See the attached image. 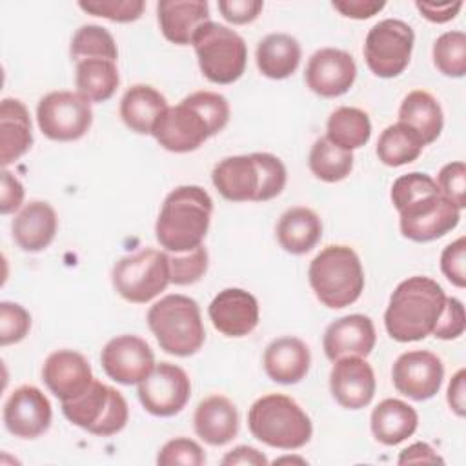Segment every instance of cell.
Masks as SVG:
<instances>
[{
  "label": "cell",
  "mask_w": 466,
  "mask_h": 466,
  "mask_svg": "<svg viewBox=\"0 0 466 466\" xmlns=\"http://www.w3.org/2000/svg\"><path fill=\"white\" fill-rule=\"evenodd\" d=\"M415 35L399 18L377 22L366 35L364 58L370 71L380 78L399 76L410 64Z\"/></svg>",
  "instance_id": "obj_10"
},
{
  "label": "cell",
  "mask_w": 466,
  "mask_h": 466,
  "mask_svg": "<svg viewBox=\"0 0 466 466\" xmlns=\"http://www.w3.org/2000/svg\"><path fill=\"white\" fill-rule=\"evenodd\" d=\"M71 56L80 62L86 58H106L116 62L118 49L113 35L96 24H86L76 29L71 40Z\"/></svg>",
  "instance_id": "obj_37"
},
{
  "label": "cell",
  "mask_w": 466,
  "mask_h": 466,
  "mask_svg": "<svg viewBox=\"0 0 466 466\" xmlns=\"http://www.w3.org/2000/svg\"><path fill=\"white\" fill-rule=\"evenodd\" d=\"M211 180L226 200L257 202L260 189V169L253 153L222 158L213 167Z\"/></svg>",
  "instance_id": "obj_22"
},
{
  "label": "cell",
  "mask_w": 466,
  "mask_h": 466,
  "mask_svg": "<svg viewBox=\"0 0 466 466\" xmlns=\"http://www.w3.org/2000/svg\"><path fill=\"white\" fill-rule=\"evenodd\" d=\"M140 404L157 417H171L182 411L191 395L187 373L171 362L155 364L151 373L138 382Z\"/></svg>",
  "instance_id": "obj_12"
},
{
  "label": "cell",
  "mask_w": 466,
  "mask_h": 466,
  "mask_svg": "<svg viewBox=\"0 0 466 466\" xmlns=\"http://www.w3.org/2000/svg\"><path fill=\"white\" fill-rule=\"evenodd\" d=\"M157 16L169 42L187 46L200 25L209 22V5L206 0H162L157 4Z\"/></svg>",
  "instance_id": "obj_23"
},
{
  "label": "cell",
  "mask_w": 466,
  "mask_h": 466,
  "mask_svg": "<svg viewBox=\"0 0 466 466\" xmlns=\"http://www.w3.org/2000/svg\"><path fill=\"white\" fill-rule=\"evenodd\" d=\"M155 140L171 153H189L198 149L209 137H213L208 120L187 100L167 107L157 120L153 133Z\"/></svg>",
  "instance_id": "obj_13"
},
{
  "label": "cell",
  "mask_w": 466,
  "mask_h": 466,
  "mask_svg": "<svg viewBox=\"0 0 466 466\" xmlns=\"http://www.w3.org/2000/svg\"><path fill=\"white\" fill-rule=\"evenodd\" d=\"M444 302L446 295L437 280L422 275L402 280L391 293L384 313L388 335L397 342H415L428 337Z\"/></svg>",
  "instance_id": "obj_2"
},
{
  "label": "cell",
  "mask_w": 466,
  "mask_h": 466,
  "mask_svg": "<svg viewBox=\"0 0 466 466\" xmlns=\"http://www.w3.org/2000/svg\"><path fill=\"white\" fill-rule=\"evenodd\" d=\"M167 107L166 96L160 91L146 84H135L120 100V116L131 131L151 135L157 120Z\"/></svg>",
  "instance_id": "obj_29"
},
{
  "label": "cell",
  "mask_w": 466,
  "mask_h": 466,
  "mask_svg": "<svg viewBox=\"0 0 466 466\" xmlns=\"http://www.w3.org/2000/svg\"><path fill=\"white\" fill-rule=\"evenodd\" d=\"M195 433L211 446H224L238 433V411L224 395H211L198 402L193 415Z\"/></svg>",
  "instance_id": "obj_26"
},
{
  "label": "cell",
  "mask_w": 466,
  "mask_h": 466,
  "mask_svg": "<svg viewBox=\"0 0 466 466\" xmlns=\"http://www.w3.org/2000/svg\"><path fill=\"white\" fill-rule=\"evenodd\" d=\"M78 7L89 15L126 24L138 20L146 4L142 0H82Z\"/></svg>",
  "instance_id": "obj_40"
},
{
  "label": "cell",
  "mask_w": 466,
  "mask_h": 466,
  "mask_svg": "<svg viewBox=\"0 0 466 466\" xmlns=\"http://www.w3.org/2000/svg\"><path fill=\"white\" fill-rule=\"evenodd\" d=\"M24 200L22 182L7 169L2 171V189H0V213L7 215L20 208Z\"/></svg>",
  "instance_id": "obj_48"
},
{
  "label": "cell",
  "mask_w": 466,
  "mask_h": 466,
  "mask_svg": "<svg viewBox=\"0 0 466 466\" xmlns=\"http://www.w3.org/2000/svg\"><path fill=\"white\" fill-rule=\"evenodd\" d=\"M391 202L400 217V233L413 242L441 238L461 220V209L426 173L413 171L399 177L391 186Z\"/></svg>",
  "instance_id": "obj_1"
},
{
  "label": "cell",
  "mask_w": 466,
  "mask_h": 466,
  "mask_svg": "<svg viewBox=\"0 0 466 466\" xmlns=\"http://www.w3.org/2000/svg\"><path fill=\"white\" fill-rule=\"evenodd\" d=\"M309 286L315 297L331 309L346 308L359 300L364 289V269L359 255L350 246H326L309 264Z\"/></svg>",
  "instance_id": "obj_4"
},
{
  "label": "cell",
  "mask_w": 466,
  "mask_h": 466,
  "mask_svg": "<svg viewBox=\"0 0 466 466\" xmlns=\"http://www.w3.org/2000/svg\"><path fill=\"white\" fill-rule=\"evenodd\" d=\"M157 462L162 466L184 464V466H200L206 462V455L198 442L187 437H177L167 441L157 457Z\"/></svg>",
  "instance_id": "obj_43"
},
{
  "label": "cell",
  "mask_w": 466,
  "mask_h": 466,
  "mask_svg": "<svg viewBox=\"0 0 466 466\" xmlns=\"http://www.w3.org/2000/svg\"><path fill=\"white\" fill-rule=\"evenodd\" d=\"M399 464H442V457L428 442H413L411 446L404 448L397 459Z\"/></svg>",
  "instance_id": "obj_51"
},
{
  "label": "cell",
  "mask_w": 466,
  "mask_h": 466,
  "mask_svg": "<svg viewBox=\"0 0 466 466\" xmlns=\"http://www.w3.org/2000/svg\"><path fill=\"white\" fill-rule=\"evenodd\" d=\"M466 319H464V306L455 297H446L444 308L441 311V317L433 328V335L442 340L457 339L464 333Z\"/></svg>",
  "instance_id": "obj_45"
},
{
  "label": "cell",
  "mask_w": 466,
  "mask_h": 466,
  "mask_svg": "<svg viewBox=\"0 0 466 466\" xmlns=\"http://www.w3.org/2000/svg\"><path fill=\"white\" fill-rule=\"evenodd\" d=\"M147 326L158 346L175 357L197 353L206 339L200 308L186 295H166L147 311Z\"/></svg>",
  "instance_id": "obj_6"
},
{
  "label": "cell",
  "mask_w": 466,
  "mask_h": 466,
  "mask_svg": "<svg viewBox=\"0 0 466 466\" xmlns=\"http://www.w3.org/2000/svg\"><path fill=\"white\" fill-rule=\"evenodd\" d=\"M371 433L386 446H395L411 437L419 424L417 411L400 399H384L371 411Z\"/></svg>",
  "instance_id": "obj_30"
},
{
  "label": "cell",
  "mask_w": 466,
  "mask_h": 466,
  "mask_svg": "<svg viewBox=\"0 0 466 466\" xmlns=\"http://www.w3.org/2000/svg\"><path fill=\"white\" fill-rule=\"evenodd\" d=\"M444 366L428 350H413L399 355L391 368V380L399 393L413 400H428L441 390Z\"/></svg>",
  "instance_id": "obj_14"
},
{
  "label": "cell",
  "mask_w": 466,
  "mask_h": 466,
  "mask_svg": "<svg viewBox=\"0 0 466 466\" xmlns=\"http://www.w3.org/2000/svg\"><path fill=\"white\" fill-rule=\"evenodd\" d=\"M375 388L377 380L373 368L364 357H344L335 360L329 373V390L342 408H366L373 400Z\"/></svg>",
  "instance_id": "obj_18"
},
{
  "label": "cell",
  "mask_w": 466,
  "mask_h": 466,
  "mask_svg": "<svg viewBox=\"0 0 466 466\" xmlns=\"http://www.w3.org/2000/svg\"><path fill=\"white\" fill-rule=\"evenodd\" d=\"M56 228V211L44 200H31L25 204L11 224L16 246L29 253L46 249L53 242Z\"/></svg>",
  "instance_id": "obj_25"
},
{
  "label": "cell",
  "mask_w": 466,
  "mask_h": 466,
  "mask_svg": "<svg viewBox=\"0 0 466 466\" xmlns=\"http://www.w3.org/2000/svg\"><path fill=\"white\" fill-rule=\"evenodd\" d=\"M215 329L226 337H246L258 324L257 299L240 288H226L215 295L208 308Z\"/></svg>",
  "instance_id": "obj_20"
},
{
  "label": "cell",
  "mask_w": 466,
  "mask_h": 466,
  "mask_svg": "<svg viewBox=\"0 0 466 466\" xmlns=\"http://www.w3.org/2000/svg\"><path fill=\"white\" fill-rule=\"evenodd\" d=\"M264 7V2L260 0H220L218 11L220 15L237 25L253 22Z\"/></svg>",
  "instance_id": "obj_47"
},
{
  "label": "cell",
  "mask_w": 466,
  "mask_h": 466,
  "mask_svg": "<svg viewBox=\"0 0 466 466\" xmlns=\"http://www.w3.org/2000/svg\"><path fill=\"white\" fill-rule=\"evenodd\" d=\"M198 67L213 84H233L238 80L248 64V47L244 38L217 22H206L193 36Z\"/></svg>",
  "instance_id": "obj_7"
},
{
  "label": "cell",
  "mask_w": 466,
  "mask_h": 466,
  "mask_svg": "<svg viewBox=\"0 0 466 466\" xmlns=\"http://www.w3.org/2000/svg\"><path fill=\"white\" fill-rule=\"evenodd\" d=\"M100 362L109 379L131 386L151 373L155 355L144 339L137 335H118L102 348Z\"/></svg>",
  "instance_id": "obj_15"
},
{
  "label": "cell",
  "mask_w": 466,
  "mask_h": 466,
  "mask_svg": "<svg viewBox=\"0 0 466 466\" xmlns=\"http://www.w3.org/2000/svg\"><path fill=\"white\" fill-rule=\"evenodd\" d=\"M309 171L322 182H340L353 169V153L331 144L326 137L315 140L309 158Z\"/></svg>",
  "instance_id": "obj_36"
},
{
  "label": "cell",
  "mask_w": 466,
  "mask_h": 466,
  "mask_svg": "<svg viewBox=\"0 0 466 466\" xmlns=\"http://www.w3.org/2000/svg\"><path fill=\"white\" fill-rule=\"evenodd\" d=\"M251 435L279 450H299L309 442L313 426L306 411L288 395L269 393L257 399L248 411Z\"/></svg>",
  "instance_id": "obj_5"
},
{
  "label": "cell",
  "mask_w": 466,
  "mask_h": 466,
  "mask_svg": "<svg viewBox=\"0 0 466 466\" xmlns=\"http://www.w3.org/2000/svg\"><path fill=\"white\" fill-rule=\"evenodd\" d=\"M399 122L411 127L420 140L431 144L442 131V109L433 95L422 89H415L404 96L399 107Z\"/></svg>",
  "instance_id": "obj_32"
},
{
  "label": "cell",
  "mask_w": 466,
  "mask_h": 466,
  "mask_svg": "<svg viewBox=\"0 0 466 466\" xmlns=\"http://www.w3.org/2000/svg\"><path fill=\"white\" fill-rule=\"evenodd\" d=\"M253 157L260 169V189H258L257 202L271 200L277 195H280L286 186V178H288L286 166L279 157L271 153H253Z\"/></svg>",
  "instance_id": "obj_41"
},
{
  "label": "cell",
  "mask_w": 466,
  "mask_h": 466,
  "mask_svg": "<svg viewBox=\"0 0 466 466\" xmlns=\"http://www.w3.org/2000/svg\"><path fill=\"white\" fill-rule=\"evenodd\" d=\"M33 144L29 111L18 98H4L0 104V162L18 160Z\"/></svg>",
  "instance_id": "obj_27"
},
{
  "label": "cell",
  "mask_w": 466,
  "mask_h": 466,
  "mask_svg": "<svg viewBox=\"0 0 466 466\" xmlns=\"http://www.w3.org/2000/svg\"><path fill=\"white\" fill-rule=\"evenodd\" d=\"M51 402L36 386L16 388L4 404V424L20 439H35L51 426Z\"/></svg>",
  "instance_id": "obj_17"
},
{
  "label": "cell",
  "mask_w": 466,
  "mask_h": 466,
  "mask_svg": "<svg viewBox=\"0 0 466 466\" xmlns=\"http://www.w3.org/2000/svg\"><path fill=\"white\" fill-rule=\"evenodd\" d=\"M300 44L286 33H271L257 46V66L260 73L273 80L291 76L300 64Z\"/></svg>",
  "instance_id": "obj_31"
},
{
  "label": "cell",
  "mask_w": 466,
  "mask_h": 466,
  "mask_svg": "<svg viewBox=\"0 0 466 466\" xmlns=\"http://www.w3.org/2000/svg\"><path fill=\"white\" fill-rule=\"evenodd\" d=\"M42 380L60 402L73 400L82 395L93 379L87 359L73 350L53 351L42 368Z\"/></svg>",
  "instance_id": "obj_19"
},
{
  "label": "cell",
  "mask_w": 466,
  "mask_h": 466,
  "mask_svg": "<svg viewBox=\"0 0 466 466\" xmlns=\"http://www.w3.org/2000/svg\"><path fill=\"white\" fill-rule=\"evenodd\" d=\"M424 142L420 137L402 122L388 126L377 142V157L390 167H399L419 158Z\"/></svg>",
  "instance_id": "obj_35"
},
{
  "label": "cell",
  "mask_w": 466,
  "mask_h": 466,
  "mask_svg": "<svg viewBox=\"0 0 466 466\" xmlns=\"http://www.w3.org/2000/svg\"><path fill=\"white\" fill-rule=\"evenodd\" d=\"M62 411L69 422L98 437L122 431L129 417L122 393L100 380H93L76 399L62 402Z\"/></svg>",
  "instance_id": "obj_8"
},
{
  "label": "cell",
  "mask_w": 466,
  "mask_h": 466,
  "mask_svg": "<svg viewBox=\"0 0 466 466\" xmlns=\"http://www.w3.org/2000/svg\"><path fill=\"white\" fill-rule=\"evenodd\" d=\"M441 269L444 277L457 288L466 286V238L459 237L442 249Z\"/></svg>",
  "instance_id": "obj_46"
},
{
  "label": "cell",
  "mask_w": 466,
  "mask_h": 466,
  "mask_svg": "<svg viewBox=\"0 0 466 466\" xmlns=\"http://www.w3.org/2000/svg\"><path fill=\"white\" fill-rule=\"evenodd\" d=\"M415 7L430 22L444 24L457 16V13L462 9V2H415Z\"/></svg>",
  "instance_id": "obj_50"
},
{
  "label": "cell",
  "mask_w": 466,
  "mask_h": 466,
  "mask_svg": "<svg viewBox=\"0 0 466 466\" xmlns=\"http://www.w3.org/2000/svg\"><path fill=\"white\" fill-rule=\"evenodd\" d=\"M275 233L284 251L291 255H304L311 251L320 240L322 222L313 209L297 206L282 213Z\"/></svg>",
  "instance_id": "obj_28"
},
{
  "label": "cell",
  "mask_w": 466,
  "mask_h": 466,
  "mask_svg": "<svg viewBox=\"0 0 466 466\" xmlns=\"http://www.w3.org/2000/svg\"><path fill=\"white\" fill-rule=\"evenodd\" d=\"M377 333L373 320L366 315L353 313L331 322L322 339L324 353L329 360L344 357H368L375 346Z\"/></svg>",
  "instance_id": "obj_21"
},
{
  "label": "cell",
  "mask_w": 466,
  "mask_h": 466,
  "mask_svg": "<svg viewBox=\"0 0 466 466\" xmlns=\"http://www.w3.org/2000/svg\"><path fill=\"white\" fill-rule=\"evenodd\" d=\"M333 9H337L340 15L355 20H364L371 18L379 11L386 7V2L379 0H337L331 4Z\"/></svg>",
  "instance_id": "obj_49"
},
{
  "label": "cell",
  "mask_w": 466,
  "mask_h": 466,
  "mask_svg": "<svg viewBox=\"0 0 466 466\" xmlns=\"http://www.w3.org/2000/svg\"><path fill=\"white\" fill-rule=\"evenodd\" d=\"M224 466H235V464H248V466H266L268 459L262 451H258L253 446H237L231 451H228L222 459Z\"/></svg>",
  "instance_id": "obj_52"
},
{
  "label": "cell",
  "mask_w": 466,
  "mask_h": 466,
  "mask_svg": "<svg viewBox=\"0 0 466 466\" xmlns=\"http://www.w3.org/2000/svg\"><path fill=\"white\" fill-rule=\"evenodd\" d=\"M262 364L271 380L279 384H297L309 370V348L297 337H279L264 350Z\"/></svg>",
  "instance_id": "obj_24"
},
{
  "label": "cell",
  "mask_w": 466,
  "mask_h": 466,
  "mask_svg": "<svg viewBox=\"0 0 466 466\" xmlns=\"http://www.w3.org/2000/svg\"><path fill=\"white\" fill-rule=\"evenodd\" d=\"M448 404L459 417H464L466 413V371L464 370H459L450 380Z\"/></svg>",
  "instance_id": "obj_53"
},
{
  "label": "cell",
  "mask_w": 466,
  "mask_h": 466,
  "mask_svg": "<svg viewBox=\"0 0 466 466\" xmlns=\"http://www.w3.org/2000/svg\"><path fill=\"white\" fill-rule=\"evenodd\" d=\"M36 122L40 131L51 140H78L91 127V102L73 91H51L36 106Z\"/></svg>",
  "instance_id": "obj_11"
},
{
  "label": "cell",
  "mask_w": 466,
  "mask_h": 466,
  "mask_svg": "<svg viewBox=\"0 0 466 466\" xmlns=\"http://www.w3.org/2000/svg\"><path fill=\"white\" fill-rule=\"evenodd\" d=\"M113 288L127 302L146 304L160 295L171 282L169 257L153 248L122 257L111 273Z\"/></svg>",
  "instance_id": "obj_9"
},
{
  "label": "cell",
  "mask_w": 466,
  "mask_h": 466,
  "mask_svg": "<svg viewBox=\"0 0 466 466\" xmlns=\"http://www.w3.org/2000/svg\"><path fill=\"white\" fill-rule=\"evenodd\" d=\"M371 137V122L366 111L351 106L337 107L326 124V138L348 151L362 147Z\"/></svg>",
  "instance_id": "obj_34"
},
{
  "label": "cell",
  "mask_w": 466,
  "mask_h": 466,
  "mask_svg": "<svg viewBox=\"0 0 466 466\" xmlns=\"http://www.w3.org/2000/svg\"><path fill=\"white\" fill-rule=\"evenodd\" d=\"M357 76V66L350 53L335 47L315 51L306 66V86L319 96L335 98L350 91Z\"/></svg>",
  "instance_id": "obj_16"
},
{
  "label": "cell",
  "mask_w": 466,
  "mask_h": 466,
  "mask_svg": "<svg viewBox=\"0 0 466 466\" xmlns=\"http://www.w3.org/2000/svg\"><path fill=\"white\" fill-rule=\"evenodd\" d=\"M213 200L200 186H178L160 208L155 237L167 253H184L202 246L209 229Z\"/></svg>",
  "instance_id": "obj_3"
},
{
  "label": "cell",
  "mask_w": 466,
  "mask_h": 466,
  "mask_svg": "<svg viewBox=\"0 0 466 466\" xmlns=\"http://www.w3.org/2000/svg\"><path fill=\"white\" fill-rule=\"evenodd\" d=\"M282 462H299V464H306V461L300 459V457H280V459H275V464H282Z\"/></svg>",
  "instance_id": "obj_54"
},
{
  "label": "cell",
  "mask_w": 466,
  "mask_h": 466,
  "mask_svg": "<svg viewBox=\"0 0 466 466\" xmlns=\"http://www.w3.org/2000/svg\"><path fill=\"white\" fill-rule=\"evenodd\" d=\"M171 282L177 286H187L200 280L208 269V251L198 246L184 253H167Z\"/></svg>",
  "instance_id": "obj_39"
},
{
  "label": "cell",
  "mask_w": 466,
  "mask_h": 466,
  "mask_svg": "<svg viewBox=\"0 0 466 466\" xmlns=\"http://www.w3.org/2000/svg\"><path fill=\"white\" fill-rule=\"evenodd\" d=\"M31 329L29 311L16 302H0V344L20 342Z\"/></svg>",
  "instance_id": "obj_42"
},
{
  "label": "cell",
  "mask_w": 466,
  "mask_h": 466,
  "mask_svg": "<svg viewBox=\"0 0 466 466\" xmlns=\"http://www.w3.org/2000/svg\"><path fill=\"white\" fill-rule=\"evenodd\" d=\"M75 84L78 95L89 102L109 100L120 84L116 62L106 58H86L76 62Z\"/></svg>",
  "instance_id": "obj_33"
},
{
  "label": "cell",
  "mask_w": 466,
  "mask_h": 466,
  "mask_svg": "<svg viewBox=\"0 0 466 466\" xmlns=\"http://www.w3.org/2000/svg\"><path fill=\"white\" fill-rule=\"evenodd\" d=\"M435 67L451 78L466 73V35L462 31H446L433 44Z\"/></svg>",
  "instance_id": "obj_38"
},
{
  "label": "cell",
  "mask_w": 466,
  "mask_h": 466,
  "mask_svg": "<svg viewBox=\"0 0 466 466\" xmlns=\"http://www.w3.org/2000/svg\"><path fill=\"white\" fill-rule=\"evenodd\" d=\"M435 182L439 186V191L450 202H453L459 209H462L466 206V197H464L466 195V166H464V162L455 160V162L442 166Z\"/></svg>",
  "instance_id": "obj_44"
}]
</instances>
